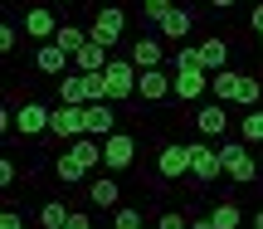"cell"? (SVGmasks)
<instances>
[{
	"mask_svg": "<svg viewBox=\"0 0 263 229\" xmlns=\"http://www.w3.org/2000/svg\"><path fill=\"white\" fill-rule=\"evenodd\" d=\"M49 137L54 142H78V137H88V103H59L54 117H49Z\"/></svg>",
	"mask_w": 263,
	"mask_h": 229,
	"instance_id": "6da1fadb",
	"label": "cell"
},
{
	"mask_svg": "<svg viewBox=\"0 0 263 229\" xmlns=\"http://www.w3.org/2000/svg\"><path fill=\"white\" fill-rule=\"evenodd\" d=\"M195 171V142H166L156 151V176L161 181H185Z\"/></svg>",
	"mask_w": 263,
	"mask_h": 229,
	"instance_id": "7a4b0ae2",
	"label": "cell"
},
{
	"mask_svg": "<svg viewBox=\"0 0 263 229\" xmlns=\"http://www.w3.org/2000/svg\"><path fill=\"white\" fill-rule=\"evenodd\" d=\"M219 151H224V176L229 181H239V185L258 181V161L249 151V142H219Z\"/></svg>",
	"mask_w": 263,
	"mask_h": 229,
	"instance_id": "3957f363",
	"label": "cell"
},
{
	"mask_svg": "<svg viewBox=\"0 0 263 229\" xmlns=\"http://www.w3.org/2000/svg\"><path fill=\"white\" fill-rule=\"evenodd\" d=\"M88 34H93V44L112 49L117 39L127 34V10H122V5H103V10L93 15V25H88Z\"/></svg>",
	"mask_w": 263,
	"mask_h": 229,
	"instance_id": "277c9868",
	"label": "cell"
},
{
	"mask_svg": "<svg viewBox=\"0 0 263 229\" xmlns=\"http://www.w3.org/2000/svg\"><path fill=\"white\" fill-rule=\"evenodd\" d=\"M103 73H107V98H112V103H122V98H137L141 68L132 64V59H112V64H107Z\"/></svg>",
	"mask_w": 263,
	"mask_h": 229,
	"instance_id": "5b68a950",
	"label": "cell"
},
{
	"mask_svg": "<svg viewBox=\"0 0 263 229\" xmlns=\"http://www.w3.org/2000/svg\"><path fill=\"white\" fill-rule=\"evenodd\" d=\"M132 161H137V137H132V132H112V137L103 142V166H107V176L132 171Z\"/></svg>",
	"mask_w": 263,
	"mask_h": 229,
	"instance_id": "8992f818",
	"label": "cell"
},
{
	"mask_svg": "<svg viewBox=\"0 0 263 229\" xmlns=\"http://www.w3.org/2000/svg\"><path fill=\"white\" fill-rule=\"evenodd\" d=\"M49 117H54V107L39 103V98L15 103V132H20V137H44V132H49Z\"/></svg>",
	"mask_w": 263,
	"mask_h": 229,
	"instance_id": "52a82bcc",
	"label": "cell"
},
{
	"mask_svg": "<svg viewBox=\"0 0 263 229\" xmlns=\"http://www.w3.org/2000/svg\"><path fill=\"white\" fill-rule=\"evenodd\" d=\"M59 25H64V20H54L49 5H29L25 15H20V29L29 34V44H49V39L59 34Z\"/></svg>",
	"mask_w": 263,
	"mask_h": 229,
	"instance_id": "ba28073f",
	"label": "cell"
},
{
	"mask_svg": "<svg viewBox=\"0 0 263 229\" xmlns=\"http://www.w3.org/2000/svg\"><path fill=\"white\" fill-rule=\"evenodd\" d=\"M219 176H224V151L210 146V142H195V171H190V181L210 185V181H219Z\"/></svg>",
	"mask_w": 263,
	"mask_h": 229,
	"instance_id": "9c48e42d",
	"label": "cell"
},
{
	"mask_svg": "<svg viewBox=\"0 0 263 229\" xmlns=\"http://www.w3.org/2000/svg\"><path fill=\"white\" fill-rule=\"evenodd\" d=\"M127 59L141 68V73H151V68H166V44H161V34H141L137 44H132Z\"/></svg>",
	"mask_w": 263,
	"mask_h": 229,
	"instance_id": "30bf717a",
	"label": "cell"
},
{
	"mask_svg": "<svg viewBox=\"0 0 263 229\" xmlns=\"http://www.w3.org/2000/svg\"><path fill=\"white\" fill-rule=\"evenodd\" d=\"M34 73H73V54H64V49L49 39V44H34Z\"/></svg>",
	"mask_w": 263,
	"mask_h": 229,
	"instance_id": "8fae6325",
	"label": "cell"
},
{
	"mask_svg": "<svg viewBox=\"0 0 263 229\" xmlns=\"http://www.w3.org/2000/svg\"><path fill=\"white\" fill-rule=\"evenodd\" d=\"M171 78H176V98L180 103H200V98L210 93V73L205 68H176Z\"/></svg>",
	"mask_w": 263,
	"mask_h": 229,
	"instance_id": "7c38bea8",
	"label": "cell"
},
{
	"mask_svg": "<svg viewBox=\"0 0 263 229\" xmlns=\"http://www.w3.org/2000/svg\"><path fill=\"white\" fill-rule=\"evenodd\" d=\"M137 98H141V103H166V98H176V78L161 73V68H151V73H141Z\"/></svg>",
	"mask_w": 263,
	"mask_h": 229,
	"instance_id": "4fadbf2b",
	"label": "cell"
},
{
	"mask_svg": "<svg viewBox=\"0 0 263 229\" xmlns=\"http://www.w3.org/2000/svg\"><path fill=\"white\" fill-rule=\"evenodd\" d=\"M190 29H195V10H190V5H171L166 15H161L156 34H161V39H185Z\"/></svg>",
	"mask_w": 263,
	"mask_h": 229,
	"instance_id": "5bb4252c",
	"label": "cell"
},
{
	"mask_svg": "<svg viewBox=\"0 0 263 229\" xmlns=\"http://www.w3.org/2000/svg\"><path fill=\"white\" fill-rule=\"evenodd\" d=\"M195 132H200V137H224V132H229L224 103H200V107H195Z\"/></svg>",
	"mask_w": 263,
	"mask_h": 229,
	"instance_id": "9a60e30c",
	"label": "cell"
},
{
	"mask_svg": "<svg viewBox=\"0 0 263 229\" xmlns=\"http://www.w3.org/2000/svg\"><path fill=\"white\" fill-rule=\"evenodd\" d=\"M117 132V103H88V137L107 142Z\"/></svg>",
	"mask_w": 263,
	"mask_h": 229,
	"instance_id": "2e32d148",
	"label": "cell"
},
{
	"mask_svg": "<svg viewBox=\"0 0 263 229\" xmlns=\"http://www.w3.org/2000/svg\"><path fill=\"white\" fill-rule=\"evenodd\" d=\"M88 200H93L98 210H122V185H117V176H98V181L88 185Z\"/></svg>",
	"mask_w": 263,
	"mask_h": 229,
	"instance_id": "e0dca14e",
	"label": "cell"
},
{
	"mask_svg": "<svg viewBox=\"0 0 263 229\" xmlns=\"http://www.w3.org/2000/svg\"><path fill=\"white\" fill-rule=\"evenodd\" d=\"M107 64H112V54H107L103 44H93V39H88V44L73 54V73H103Z\"/></svg>",
	"mask_w": 263,
	"mask_h": 229,
	"instance_id": "ac0fdd59",
	"label": "cell"
},
{
	"mask_svg": "<svg viewBox=\"0 0 263 229\" xmlns=\"http://www.w3.org/2000/svg\"><path fill=\"white\" fill-rule=\"evenodd\" d=\"M200 59H205L210 73H224V68H229V44H224V34H205V39H200Z\"/></svg>",
	"mask_w": 263,
	"mask_h": 229,
	"instance_id": "d6986e66",
	"label": "cell"
},
{
	"mask_svg": "<svg viewBox=\"0 0 263 229\" xmlns=\"http://www.w3.org/2000/svg\"><path fill=\"white\" fill-rule=\"evenodd\" d=\"M88 39H93V34H88L83 25H73V20H64V25H59V34H54V44L64 49V54H78V49H83Z\"/></svg>",
	"mask_w": 263,
	"mask_h": 229,
	"instance_id": "ffe728a7",
	"label": "cell"
},
{
	"mask_svg": "<svg viewBox=\"0 0 263 229\" xmlns=\"http://www.w3.org/2000/svg\"><path fill=\"white\" fill-rule=\"evenodd\" d=\"M54 176H59L64 185H78V181L88 176V166H83V161H78V156L64 146V151H59V161H54Z\"/></svg>",
	"mask_w": 263,
	"mask_h": 229,
	"instance_id": "44dd1931",
	"label": "cell"
},
{
	"mask_svg": "<svg viewBox=\"0 0 263 229\" xmlns=\"http://www.w3.org/2000/svg\"><path fill=\"white\" fill-rule=\"evenodd\" d=\"M234 103H239V107H263V78H258V73H239Z\"/></svg>",
	"mask_w": 263,
	"mask_h": 229,
	"instance_id": "7402d4cb",
	"label": "cell"
},
{
	"mask_svg": "<svg viewBox=\"0 0 263 229\" xmlns=\"http://www.w3.org/2000/svg\"><path fill=\"white\" fill-rule=\"evenodd\" d=\"M210 93H215V103H234V93H239V68L210 73Z\"/></svg>",
	"mask_w": 263,
	"mask_h": 229,
	"instance_id": "603a6c76",
	"label": "cell"
},
{
	"mask_svg": "<svg viewBox=\"0 0 263 229\" xmlns=\"http://www.w3.org/2000/svg\"><path fill=\"white\" fill-rule=\"evenodd\" d=\"M68 215H73V210H68L64 200H44L34 220H39V229H64V224H68Z\"/></svg>",
	"mask_w": 263,
	"mask_h": 229,
	"instance_id": "cb8c5ba5",
	"label": "cell"
},
{
	"mask_svg": "<svg viewBox=\"0 0 263 229\" xmlns=\"http://www.w3.org/2000/svg\"><path fill=\"white\" fill-rule=\"evenodd\" d=\"M210 220H215V229H239L244 224V210H239L234 200H219L215 210H210Z\"/></svg>",
	"mask_w": 263,
	"mask_h": 229,
	"instance_id": "d4e9b609",
	"label": "cell"
},
{
	"mask_svg": "<svg viewBox=\"0 0 263 229\" xmlns=\"http://www.w3.org/2000/svg\"><path fill=\"white\" fill-rule=\"evenodd\" d=\"M239 132H244L249 146H263V107H254V112L239 117Z\"/></svg>",
	"mask_w": 263,
	"mask_h": 229,
	"instance_id": "484cf974",
	"label": "cell"
},
{
	"mask_svg": "<svg viewBox=\"0 0 263 229\" xmlns=\"http://www.w3.org/2000/svg\"><path fill=\"white\" fill-rule=\"evenodd\" d=\"M59 103H88L83 73H64V78H59Z\"/></svg>",
	"mask_w": 263,
	"mask_h": 229,
	"instance_id": "4316f807",
	"label": "cell"
},
{
	"mask_svg": "<svg viewBox=\"0 0 263 229\" xmlns=\"http://www.w3.org/2000/svg\"><path fill=\"white\" fill-rule=\"evenodd\" d=\"M83 93H88V103H112L107 98V73H83Z\"/></svg>",
	"mask_w": 263,
	"mask_h": 229,
	"instance_id": "83f0119b",
	"label": "cell"
},
{
	"mask_svg": "<svg viewBox=\"0 0 263 229\" xmlns=\"http://www.w3.org/2000/svg\"><path fill=\"white\" fill-rule=\"evenodd\" d=\"M112 224H117V229H141L146 220H141V210H132V205H122V210H112Z\"/></svg>",
	"mask_w": 263,
	"mask_h": 229,
	"instance_id": "f1b7e54d",
	"label": "cell"
},
{
	"mask_svg": "<svg viewBox=\"0 0 263 229\" xmlns=\"http://www.w3.org/2000/svg\"><path fill=\"white\" fill-rule=\"evenodd\" d=\"M20 34H25V29H20V25H0V54H15V49H20Z\"/></svg>",
	"mask_w": 263,
	"mask_h": 229,
	"instance_id": "f546056e",
	"label": "cell"
},
{
	"mask_svg": "<svg viewBox=\"0 0 263 229\" xmlns=\"http://www.w3.org/2000/svg\"><path fill=\"white\" fill-rule=\"evenodd\" d=\"M15 181H20L15 156H0V190H15Z\"/></svg>",
	"mask_w": 263,
	"mask_h": 229,
	"instance_id": "4dcf8cb0",
	"label": "cell"
},
{
	"mask_svg": "<svg viewBox=\"0 0 263 229\" xmlns=\"http://www.w3.org/2000/svg\"><path fill=\"white\" fill-rule=\"evenodd\" d=\"M156 229H190V220H185L180 210H161V215H156Z\"/></svg>",
	"mask_w": 263,
	"mask_h": 229,
	"instance_id": "1f68e13d",
	"label": "cell"
},
{
	"mask_svg": "<svg viewBox=\"0 0 263 229\" xmlns=\"http://www.w3.org/2000/svg\"><path fill=\"white\" fill-rule=\"evenodd\" d=\"M137 5L146 10V20H151V25H161V15L171 10V0H137Z\"/></svg>",
	"mask_w": 263,
	"mask_h": 229,
	"instance_id": "d6a6232c",
	"label": "cell"
},
{
	"mask_svg": "<svg viewBox=\"0 0 263 229\" xmlns=\"http://www.w3.org/2000/svg\"><path fill=\"white\" fill-rule=\"evenodd\" d=\"M0 229H25V215H20L15 205H5V215H0Z\"/></svg>",
	"mask_w": 263,
	"mask_h": 229,
	"instance_id": "836d02e7",
	"label": "cell"
},
{
	"mask_svg": "<svg viewBox=\"0 0 263 229\" xmlns=\"http://www.w3.org/2000/svg\"><path fill=\"white\" fill-rule=\"evenodd\" d=\"M64 229H98V224H93V220H88V215H83V210H73V215H68V224H64Z\"/></svg>",
	"mask_w": 263,
	"mask_h": 229,
	"instance_id": "e575fe53",
	"label": "cell"
},
{
	"mask_svg": "<svg viewBox=\"0 0 263 229\" xmlns=\"http://www.w3.org/2000/svg\"><path fill=\"white\" fill-rule=\"evenodd\" d=\"M249 29H254V34L263 39V5H254V10H249Z\"/></svg>",
	"mask_w": 263,
	"mask_h": 229,
	"instance_id": "d590c367",
	"label": "cell"
},
{
	"mask_svg": "<svg viewBox=\"0 0 263 229\" xmlns=\"http://www.w3.org/2000/svg\"><path fill=\"white\" fill-rule=\"evenodd\" d=\"M190 229H215V220L210 215H190Z\"/></svg>",
	"mask_w": 263,
	"mask_h": 229,
	"instance_id": "8d00e7d4",
	"label": "cell"
},
{
	"mask_svg": "<svg viewBox=\"0 0 263 229\" xmlns=\"http://www.w3.org/2000/svg\"><path fill=\"white\" fill-rule=\"evenodd\" d=\"M210 5H215V10H234L239 0H210Z\"/></svg>",
	"mask_w": 263,
	"mask_h": 229,
	"instance_id": "74e56055",
	"label": "cell"
},
{
	"mask_svg": "<svg viewBox=\"0 0 263 229\" xmlns=\"http://www.w3.org/2000/svg\"><path fill=\"white\" fill-rule=\"evenodd\" d=\"M249 224H254V229H263V210H258V215H254V220H249Z\"/></svg>",
	"mask_w": 263,
	"mask_h": 229,
	"instance_id": "f35d334b",
	"label": "cell"
},
{
	"mask_svg": "<svg viewBox=\"0 0 263 229\" xmlns=\"http://www.w3.org/2000/svg\"><path fill=\"white\" fill-rule=\"evenodd\" d=\"M49 5H68V0H49Z\"/></svg>",
	"mask_w": 263,
	"mask_h": 229,
	"instance_id": "ab89813d",
	"label": "cell"
},
{
	"mask_svg": "<svg viewBox=\"0 0 263 229\" xmlns=\"http://www.w3.org/2000/svg\"><path fill=\"white\" fill-rule=\"evenodd\" d=\"M98 229H117V224H98Z\"/></svg>",
	"mask_w": 263,
	"mask_h": 229,
	"instance_id": "60d3db41",
	"label": "cell"
},
{
	"mask_svg": "<svg viewBox=\"0 0 263 229\" xmlns=\"http://www.w3.org/2000/svg\"><path fill=\"white\" fill-rule=\"evenodd\" d=\"M239 229H254V224H239Z\"/></svg>",
	"mask_w": 263,
	"mask_h": 229,
	"instance_id": "b9f144b4",
	"label": "cell"
},
{
	"mask_svg": "<svg viewBox=\"0 0 263 229\" xmlns=\"http://www.w3.org/2000/svg\"><path fill=\"white\" fill-rule=\"evenodd\" d=\"M258 54H263V39H258Z\"/></svg>",
	"mask_w": 263,
	"mask_h": 229,
	"instance_id": "7bdbcfd3",
	"label": "cell"
},
{
	"mask_svg": "<svg viewBox=\"0 0 263 229\" xmlns=\"http://www.w3.org/2000/svg\"><path fill=\"white\" fill-rule=\"evenodd\" d=\"M141 229H156V224H141Z\"/></svg>",
	"mask_w": 263,
	"mask_h": 229,
	"instance_id": "ee69618b",
	"label": "cell"
}]
</instances>
